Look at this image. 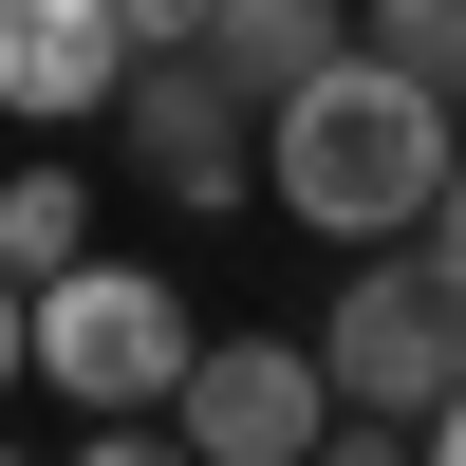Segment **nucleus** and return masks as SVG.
<instances>
[{"label": "nucleus", "mask_w": 466, "mask_h": 466, "mask_svg": "<svg viewBox=\"0 0 466 466\" xmlns=\"http://www.w3.org/2000/svg\"><path fill=\"white\" fill-rule=\"evenodd\" d=\"M187 355H206L187 280H149V261H112V243H75L56 280L19 299V373L75 410V430H112V448H168V392H187Z\"/></svg>", "instance_id": "nucleus-2"}, {"label": "nucleus", "mask_w": 466, "mask_h": 466, "mask_svg": "<svg viewBox=\"0 0 466 466\" xmlns=\"http://www.w3.org/2000/svg\"><path fill=\"white\" fill-rule=\"evenodd\" d=\"M448 187V94L373 37H336L299 94H261V206H299L318 243H410Z\"/></svg>", "instance_id": "nucleus-1"}, {"label": "nucleus", "mask_w": 466, "mask_h": 466, "mask_svg": "<svg viewBox=\"0 0 466 466\" xmlns=\"http://www.w3.org/2000/svg\"><path fill=\"white\" fill-rule=\"evenodd\" d=\"M131 56L149 37L112 19V0H0V112H19V131H94V112L131 94Z\"/></svg>", "instance_id": "nucleus-6"}, {"label": "nucleus", "mask_w": 466, "mask_h": 466, "mask_svg": "<svg viewBox=\"0 0 466 466\" xmlns=\"http://www.w3.org/2000/svg\"><path fill=\"white\" fill-rule=\"evenodd\" d=\"M187 37H206V56L243 75V94H299V75H318V56H336L355 19H336V0H206Z\"/></svg>", "instance_id": "nucleus-7"}, {"label": "nucleus", "mask_w": 466, "mask_h": 466, "mask_svg": "<svg viewBox=\"0 0 466 466\" xmlns=\"http://www.w3.org/2000/svg\"><path fill=\"white\" fill-rule=\"evenodd\" d=\"M0 373H19V280H0Z\"/></svg>", "instance_id": "nucleus-13"}, {"label": "nucleus", "mask_w": 466, "mask_h": 466, "mask_svg": "<svg viewBox=\"0 0 466 466\" xmlns=\"http://www.w3.org/2000/svg\"><path fill=\"white\" fill-rule=\"evenodd\" d=\"M410 448H448V466H466V373H448V392H430V430H410Z\"/></svg>", "instance_id": "nucleus-11"}, {"label": "nucleus", "mask_w": 466, "mask_h": 466, "mask_svg": "<svg viewBox=\"0 0 466 466\" xmlns=\"http://www.w3.org/2000/svg\"><path fill=\"white\" fill-rule=\"evenodd\" d=\"M94 243V168H56V149H37V168H0V280H56V261Z\"/></svg>", "instance_id": "nucleus-8"}, {"label": "nucleus", "mask_w": 466, "mask_h": 466, "mask_svg": "<svg viewBox=\"0 0 466 466\" xmlns=\"http://www.w3.org/2000/svg\"><path fill=\"white\" fill-rule=\"evenodd\" d=\"M430 261L466 280V149H448V187H430Z\"/></svg>", "instance_id": "nucleus-10"}, {"label": "nucleus", "mask_w": 466, "mask_h": 466, "mask_svg": "<svg viewBox=\"0 0 466 466\" xmlns=\"http://www.w3.org/2000/svg\"><path fill=\"white\" fill-rule=\"evenodd\" d=\"M112 19H131V37H187V19H206V0H112Z\"/></svg>", "instance_id": "nucleus-12"}, {"label": "nucleus", "mask_w": 466, "mask_h": 466, "mask_svg": "<svg viewBox=\"0 0 466 466\" xmlns=\"http://www.w3.org/2000/svg\"><path fill=\"white\" fill-rule=\"evenodd\" d=\"M355 37H373V56H410L430 94H466V0H355Z\"/></svg>", "instance_id": "nucleus-9"}, {"label": "nucleus", "mask_w": 466, "mask_h": 466, "mask_svg": "<svg viewBox=\"0 0 466 466\" xmlns=\"http://www.w3.org/2000/svg\"><path fill=\"white\" fill-rule=\"evenodd\" d=\"M168 448H187V466H299V448H336L318 336H206L187 392H168Z\"/></svg>", "instance_id": "nucleus-5"}, {"label": "nucleus", "mask_w": 466, "mask_h": 466, "mask_svg": "<svg viewBox=\"0 0 466 466\" xmlns=\"http://www.w3.org/2000/svg\"><path fill=\"white\" fill-rule=\"evenodd\" d=\"M112 112H131V187H168V206H261V94L206 37H149Z\"/></svg>", "instance_id": "nucleus-4"}, {"label": "nucleus", "mask_w": 466, "mask_h": 466, "mask_svg": "<svg viewBox=\"0 0 466 466\" xmlns=\"http://www.w3.org/2000/svg\"><path fill=\"white\" fill-rule=\"evenodd\" d=\"M318 373H336V448L392 466L430 430V392L466 373V280L430 261V224H410V243H355V280H336V318H318Z\"/></svg>", "instance_id": "nucleus-3"}]
</instances>
